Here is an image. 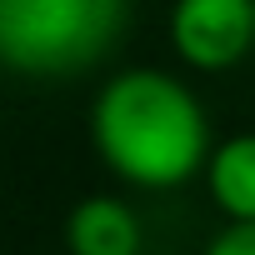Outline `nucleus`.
I'll list each match as a JSON object with an SVG mask.
<instances>
[{
  "instance_id": "4",
  "label": "nucleus",
  "mask_w": 255,
  "mask_h": 255,
  "mask_svg": "<svg viewBox=\"0 0 255 255\" xmlns=\"http://www.w3.org/2000/svg\"><path fill=\"white\" fill-rule=\"evenodd\" d=\"M70 255H140V220L115 195H90L65 220Z\"/></svg>"
},
{
  "instance_id": "5",
  "label": "nucleus",
  "mask_w": 255,
  "mask_h": 255,
  "mask_svg": "<svg viewBox=\"0 0 255 255\" xmlns=\"http://www.w3.org/2000/svg\"><path fill=\"white\" fill-rule=\"evenodd\" d=\"M210 200L230 225H255V135H230L210 155Z\"/></svg>"
},
{
  "instance_id": "1",
  "label": "nucleus",
  "mask_w": 255,
  "mask_h": 255,
  "mask_svg": "<svg viewBox=\"0 0 255 255\" xmlns=\"http://www.w3.org/2000/svg\"><path fill=\"white\" fill-rule=\"evenodd\" d=\"M100 160L130 185L170 190L205 165L210 125L190 85L165 70H120L100 85L90 110Z\"/></svg>"
},
{
  "instance_id": "3",
  "label": "nucleus",
  "mask_w": 255,
  "mask_h": 255,
  "mask_svg": "<svg viewBox=\"0 0 255 255\" xmlns=\"http://www.w3.org/2000/svg\"><path fill=\"white\" fill-rule=\"evenodd\" d=\"M170 45L195 70H230L255 45V0H175Z\"/></svg>"
},
{
  "instance_id": "6",
  "label": "nucleus",
  "mask_w": 255,
  "mask_h": 255,
  "mask_svg": "<svg viewBox=\"0 0 255 255\" xmlns=\"http://www.w3.org/2000/svg\"><path fill=\"white\" fill-rule=\"evenodd\" d=\"M205 255H255V225H225L205 245Z\"/></svg>"
},
{
  "instance_id": "2",
  "label": "nucleus",
  "mask_w": 255,
  "mask_h": 255,
  "mask_svg": "<svg viewBox=\"0 0 255 255\" xmlns=\"http://www.w3.org/2000/svg\"><path fill=\"white\" fill-rule=\"evenodd\" d=\"M130 0H0V65L60 80L90 70L125 30Z\"/></svg>"
}]
</instances>
